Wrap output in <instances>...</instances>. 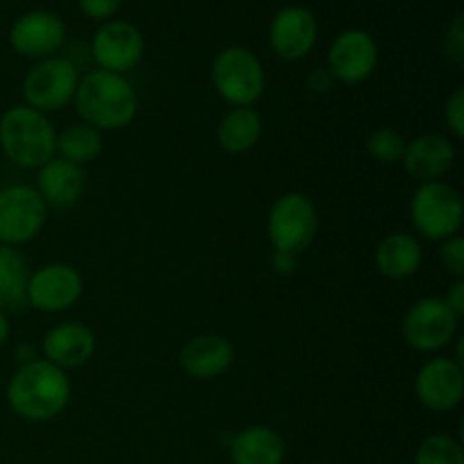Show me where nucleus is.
<instances>
[{"mask_svg":"<svg viewBox=\"0 0 464 464\" xmlns=\"http://www.w3.org/2000/svg\"><path fill=\"white\" fill-rule=\"evenodd\" d=\"M458 322L460 320L442 297H424L408 308L401 322V334L408 347L415 352H438L456 338Z\"/></svg>","mask_w":464,"mask_h":464,"instance_id":"1a4fd4ad","label":"nucleus"},{"mask_svg":"<svg viewBox=\"0 0 464 464\" xmlns=\"http://www.w3.org/2000/svg\"><path fill=\"white\" fill-rule=\"evenodd\" d=\"M71 381L45 358L21 365L7 383V403L21 420L50 421L71 403Z\"/></svg>","mask_w":464,"mask_h":464,"instance_id":"f257e3e1","label":"nucleus"},{"mask_svg":"<svg viewBox=\"0 0 464 464\" xmlns=\"http://www.w3.org/2000/svg\"><path fill=\"white\" fill-rule=\"evenodd\" d=\"M84 188V168L75 166L66 159H50L45 166L39 168V175H36V193L41 195L45 207L59 208V211L75 207Z\"/></svg>","mask_w":464,"mask_h":464,"instance_id":"6ab92c4d","label":"nucleus"},{"mask_svg":"<svg viewBox=\"0 0 464 464\" xmlns=\"http://www.w3.org/2000/svg\"><path fill=\"white\" fill-rule=\"evenodd\" d=\"M415 464H464V449L451 435H430L417 449Z\"/></svg>","mask_w":464,"mask_h":464,"instance_id":"393cba45","label":"nucleus"},{"mask_svg":"<svg viewBox=\"0 0 464 464\" xmlns=\"http://www.w3.org/2000/svg\"><path fill=\"white\" fill-rule=\"evenodd\" d=\"M411 220L415 229L429 240H447L460 234L464 204L453 186L440 181H424L411 199Z\"/></svg>","mask_w":464,"mask_h":464,"instance_id":"423d86ee","label":"nucleus"},{"mask_svg":"<svg viewBox=\"0 0 464 464\" xmlns=\"http://www.w3.org/2000/svg\"><path fill=\"white\" fill-rule=\"evenodd\" d=\"M27 263L16 252V247L9 245H0V311L5 308H18L25 306V288H27Z\"/></svg>","mask_w":464,"mask_h":464,"instance_id":"5701e85b","label":"nucleus"},{"mask_svg":"<svg viewBox=\"0 0 464 464\" xmlns=\"http://www.w3.org/2000/svg\"><path fill=\"white\" fill-rule=\"evenodd\" d=\"M122 0H80V9L93 21H107L118 12Z\"/></svg>","mask_w":464,"mask_h":464,"instance_id":"c756f323","label":"nucleus"},{"mask_svg":"<svg viewBox=\"0 0 464 464\" xmlns=\"http://www.w3.org/2000/svg\"><path fill=\"white\" fill-rule=\"evenodd\" d=\"M211 82L231 107H252L266 91V71L256 54L243 45H229L213 59Z\"/></svg>","mask_w":464,"mask_h":464,"instance_id":"20e7f679","label":"nucleus"},{"mask_svg":"<svg viewBox=\"0 0 464 464\" xmlns=\"http://www.w3.org/2000/svg\"><path fill=\"white\" fill-rule=\"evenodd\" d=\"M84 290L82 275L66 263H50L27 276L25 302L41 313H62L77 304Z\"/></svg>","mask_w":464,"mask_h":464,"instance_id":"9d476101","label":"nucleus"},{"mask_svg":"<svg viewBox=\"0 0 464 464\" xmlns=\"http://www.w3.org/2000/svg\"><path fill=\"white\" fill-rule=\"evenodd\" d=\"M102 131L86 122H75L57 134V157L75 166H86L102 154Z\"/></svg>","mask_w":464,"mask_h":464,"instance_id":"b1692460","label":"nucleus"},{"mask_svg":"<svg viewBox=\"0 0 464 464\" xmlns=\"http://www.w3.org/2000/svg\"><path fill=\"white\" fill-rule=\"evenodd\" d=\"M401 163L421 184L440 181L456 163V145L442 134H421L406 145Z\"/></svg>","mask_w":464,"mask_h":464,"instance_id":"f3484780","label":"nucleus"},{"mask_svg":"<svg viewBox=\"0 0 464 464\" xmlns=\"http://www.w3.org/2000/svg\"><path fill=\"white\" fill-rule=\"evenodd\" d=\"M331 84H334V77L324 68H315L306 80V86L311 93H326L331 89Z\"/></svg>","mask_w":464,"mask_h":464,"instance_id":"2f4dec72","label":"nucleus"},{"mask_svg":"<svg viewBox=\"0 0 464 464\" xmlns=\"http://www.w3.org/2000/svg\"><path fill=\"white\" fill-rule=\"evenodd\" d=\"M72 102L82 122L98 131L122 130L139 113V95L134 84L125 75L100 68L80 77Z\"/></svg>","mask_w":464,"mask_h":464,"instance_id":"f03ea898","label":"nucleus"},{"mask_svg":"<svg viewBox=\"0 0 464 464\" xmlns=\"http://www.w3.org/2000/svg\"><path fill=\"white\" fill-rule=\"evenodd\" d=\"M7 338H9V320H7V315L0 311V347L7 343Z\"/></svg>","mask_w":464,"mask_h":464,"instance_id":"f704fd0d","label":"nucleus"},{"mask_svg":"<svg viewBox=\"0 0 464 464\" xmlns=\"http://www.w3.org/2000/svg\"><path fill=\"white\" fill-rule=\"evenodd\" d=\"M295 266H297V256H293V254H272V267H275V272H279V275H290V272L295 270Z\"/></svg>","mask_w":464,"mask_h":464,"instance_id":"473e14b6","label":"nucleus"},{"mask_svg":"<svg viewBox=\"0 0 464 464\" xmlns=\"http://www.w3.org/2000/svg\"><path fill=\"white\" fill-rule=\"evenodd\" d=\"M444 50H447V57L453 66L462 68L464 63V27H462V16H456L453 25L449 27L447 41H444Z\"/></svg>","mask_w":464,"mask_h":464,"instance_id":"c85d7f7f","label":"nucleus"},{"mask_svg":"<svg viewBox=\"0 0 464 464\" xmlns=\"http://www.w3.org/2000/svg\"><path fill=\"white\" fill-rule=\"evenodd\" d=\"M406 145L408 140L397 130L381 127V130L372 131L367 139V154L383 166H394V163H401Z\"/></svg>","mask_w":464,"mask_h":464,"instance_id":"a878e982","label":"nucleus"},{"mask_svg":"<svg viewBox=\"0 0 464 464\" xmlns=\"http://www.w3.org/2000/svg\"><path fill=\"white\" fill-rule=\"evenodd\" d=\"M145 53V39L136 25L130 21H109L98 27L91 41V54L100 71L118 72L125 75L139 62Z\"/></svg>","mask_w":464,"mask_h":464,"instance_id":"9b49d317","label":"nucleus"},{"mask_svg":"<svg viewBox=\"0 0 464 464\" xmlns=\"http://www.w3.org/2000/svg\"><path fill=\"white\" fill-rule=\"evenodd\" d=\"M0 148L18 168L39 170L57 157V131L45 113L16 104L0 116Z\"/></svg>","mask_w":464,"mask_h":464,"instance_id":"7ed1b4c3","label":"nucleus"},{"mask_svg":"<svg viewBox=\"0 0 464 464\" xmlns=\"http://www.w3.org/2000/svg\"><path fill=\"white\" fill-rule=\"evenodd\" d=\"M266 231L275 252L299 256L311 247L317 236L315 204L308 195L297 190L284 193L270 207Z\"/></svg>","mask_w":464,"mask_h":464,"instance_id":"39448f33","label":"nucleus"},{"mask_svg":"<svg viewBox=\"0 0 464 464\" xmlns=\"http://www.w3.org/2000/svg\"><path fill=\"white\" fill-rule=\"evenodd\" d=\"M231 464H284L285 442L270 426H247L229 442Z\"/></svg>","mask_w":464,"mask_h":464,"instance_id":"aec40b11","label":"nucleus"},{"mask_svg":"<svg viewBox=\"0 0 464 464\" xmlns=\"http://www.w3.org/2000/svg\"><path fill=\"white\" fill-rule=\"evenodd\" d=\"M444 121L453 139L460 140L464 136V89H456L444 104Z\"/></svg>","mask_w":464,"mask_h":464,"instance_id":"cd10ccee","label":"nucleus"},{"mask_svg":"<svg viewBox=\"0 0 464 464\" xmlns=\"http://www.w3.org/2000/svg\"><path fill=\"white\" fill-rule=\"evenodd\" d=\"M263 136V118L252 107H234L218 122V143L229 154H245Z\"/></svg>","mask_w":464,"mask_h":464,"instance_id":"4be33fe9","label":"nucleus"},{"mask_svg":"<svg viewBox=\"0 0 464 464\" xmlns=\"http://www.w3.org/2000/svg\"><path fill=\"white\" fill-rule=\"evenodd\" d=\"M41 353L48 362L66 370L86 365L95 353V335L89 326L80 322H66L44 335Z\"/></svg>","mask_w":464,"mask_h":464,"instance_id":"a211bd4d","label":"nucleus"},{"mask_svg":"<svg viewBox=\"0 0 464 464\" xmlns=\"http://www.w3.org/2000/svg\"><path fill=\"white\" fill-rule=\"evenodd\" d=\"M234 344L225 335L202 334L184 344L179 353V365L190 379L211 381L234 365Z\"/></svg>","mask_w":464,"mask_h":464,"instance_id":"dca6fc26","label":"nucleus"},{"mask_svg":"<svg viewBox=\"0 0 464 464\" xmlns=\"http://www.w3.org/2000/svg\"><path fill=\"white\" fill-rule=\"evenodd\" d=\"M442 299H444V304L451 308L453 315L460 320V317L464 315V279H456V284L449 288L447 297H442Z\"/></svg>","mask_w":464,"mask_h":464,"instance_id":"7c9ffc66","label":"nucleus"},{"mask_svg":"<svg viewBox=\"0 0 464 464\" xmlns=\"http://www.w3.org/2000/svg\"><path fill=\"white\" fill-rule=\"evenodd\" d=\"M36 358H41V356H39V352L32 347V344H21V347L16 349V361L21 362V365H27V362L36 361Z\"/></svg>","mask_w":464,"mask_h":464,"instance_id":"72a5a7b5","label":"nucleus"},{"mask_svg":"<svg viewBox=\"0 0 464 464\" xmlns=\"http://www.w3.org/2000/svg\"><path fill=\"white\" fill-rule=\"evenodd\" d=\"M267 39H270V48L275 50L276 57L285 59V62L304 59L315 48V14L306 7H299V5H290V7L279 9L270 21Z\"/></svg>","mask_w":464,"mask_h":464,"instance_id":"2eb2a0df","label":"nucleus"},{"mask_svg":"<svg viewBox=\"0 0 464 464\" xmlns=\"http://www.w3.org/2000/svg\"><path fill=\"white\" fill-rule=\"evenodd\" d=\"M379 66V45L365 30H344L329 48V68L334 82L361 84Z\"/></svg>","mask_w":464,"mask_h":464,"instance_id":"f8f14e48","label":"nucleus"},{"mask_svg":"<svg viewBox=\"0 0 464 464\" xmlns=\"http://www.w3.org/2000/svg\"><path fill=\"white\" fill-rule=\"evenodd\" d=\"M440 261H442V266L447 267L449 275H453L456 279H462L464 276V238L460 234L442 240V247H440Z\"/></svg>","mask_w":464,"mask_h":464,"instance_id":"bb28decb","label":"nucleus"},{"mask_svg":"<svg viewBox=\"0 0 464 464\" xmlns=\"http://www.w3.org/2000/svg\"><path fill=\"white\" fill-rule=\"evenodd\" d=\"M66 41V25L62 18L53 12L34 9L25 12L14 21L9 30V44L21 57L27 59H48L54 57Z\"/></svg>","mask_w":464,"mask_h":464,"instance_id":"4468645a","label":"nucleus"},{"mask_svg":"<svg viewBox=\"0 0 464 464\" xmlns=\"http://www.w3.org/2000/svg\"><path fill=\"white\" fill-rule=\"evenodd\" d=\"M415 394L426 411L449 412L464 397V372L453 358H430L415 376Z\"/></svg>","mask_w":464,"mask_h":464,"instance_id":"ddd939ff","label":"nucleus"},{"mask_svg":"<svg viewBox=\"0 0 464 464\" xmlns=\"http://www.w3.org/2000/svg\"><path fill=\"white\" fill-rule=\"evenodd\" d=\"M48 220V207L25 184H14L0 190V245L18 247L41 234Z\"/></svg>","mask_w":464,"mask_h":464,"instance_id":"6e6552de","label":"nucleus"},{"mask_svg":"<svg viewBox=\"0 0 464 464\" xmlns=\"http://www.w3.org/2000/svg\"><path fill=\"white\" fill-rule=\"evenodd\" d=\"M80 72L63 57H48L36 62L23 80V98L27 107L45 113L59 111L75 98Z\"/></svg>","mask_w":464,"mask_h":464,"instance_id":"0eeeda50","label":"nucleus"},{"mask_svg":"<svg viewBox=\"0 0 464 464\" xmlns=\"http://www.w3.org/2000/svg\"><path fill=\"white\" fill-rule=\"evenodd\" d=\"M421 258H424V254H421L420 240L411 234H403V231L385 236L374 252L376 270L385 279L392 281H401L417 275Z\"/></svg>","mask_w":464,"mask_h":464,"instance_id":"412c9836","label":"nucleus"}]
</instances>
